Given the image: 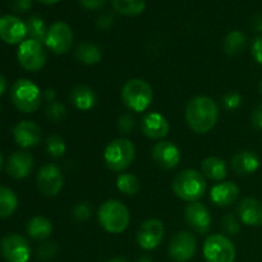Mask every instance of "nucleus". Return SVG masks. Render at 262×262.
Segmentation results:
<instances>
[{"label": "nucleus", "instance_id": "f257e3e1", "mask_svg": "<svg viewBox=\"0 0 262 262\" xmlns=\"http://www.w3.org/2000/svg\"><path fill=\"white\" fill-rule=\"evenodd\" d=\"M219 118V107L209 96H196L186 107V120L193 132L205 135L215 127Z\"/></svg>", "mask_w": 262, "mask_h": 262}, {"label": "nucleus", "instance_id": "f03ea898", "mask_svg": "<svg viewBox=\"0 0 262 262\" xmlns=\"http://www.w3.org/2000/svg\"><path fill=\"white\" fill-rule=\"evenodd\" d=\"M206 179L204 174L194 169H186L177 174L173 181V191L181 200L197 202L206 192Z\"/></svg>", "mask_w": 262, "mask_h": 262}, {"label": "nucleus", "instance_id": "7ed1b4c3", "mask_svg": "<svg viewBox=\"0 0 262 262\" xmlns=\"http://www.w3.org/2000/svg\"><path fill=\"white\" fill-rule=\"evenodd\" d=\"M100 225L112 234H119L128 228L130 214L127 206L119 200H107L100 206L97 212Z\"/></svg>", "mask_w": 262, "mask_h": 262}, {"label": "nucleus", "instance_id": "20e7f679", "mask_svg": "<svg viewBox=\"0 0 262 262\" xmlns=\"http://www.w3.org/2000/svg\"><path fill=\"white\" fill-rule=\"evenodd\" d=\"M122 99L128 109L135 113H141L145 112L151 105L154 92L145 79L132 78L123 86Z\"/></svg>", "mask_w": 262, "mask_h": 262}, {"label": "nucleus", "instance_id": "39448f33", "mask_svg": "<svg viewBox=\"0 0 262 262\" xmlns=\"http://www.w3.org/2000/svg\"><path fill=\"white\" fill-rule=\"evenodd\" d=\"M136 156L135 145L127 138H117L106 146L104 160L113 171H123L129 168Z\"/></svg>", "mask_w": 262, "mask_h": 262}, {"label": "nucleus", "instance_id": "423d86ee", "mask_svg": "<svg viewBox=\"0 0 262 262\" xmlns=\"http://www.w3.org/2000/svg\"><path fill=\"white\" fill-rule=\"evenodd\" d=\"M10 97L14 106L23 113H35L42 100L40 89L30 79H18L13 84Z\"/></svg>", "mask_w": 262, "mask_h": 262}, {"label": "nucleus", "instance_id": "0eeeda50", "mask_svg": "<svg viewBox=\"0 0 262 262\" xmlns=\"http://www.w3.org/2000/svg\"><path fill=\"white\" fill-rule=\"evenodd\" d=\"M206 262H234L235 247L232 241L223 234H212L204 243Z\"/></svg>", "mask_w": 262, "mask_h": 262}, {"label": "nucleus", "instance_id": "6e6552de", "mask_svg": "<svg viewBox=\"0 0 262 262\" xmlns=\"http://www.w3.org/2000/svg\"><path fill=\"white\" fill-rule=\"evenodd\" d=\"M18 61L27 72H38L46 64V53L42 43L28 38L20 42L18 49Z\"/></svg>", "mask_w": 262, "mask_h": 262}, {"label": "nucleus", "instance_id": "1a4fd4ad", "mask_svg": "<svg viewBox=\"0 0 262 262\" xmlns=\"http://www.w3.org/2000/svg\"><path fill=\"white\" fill-rule=\"evenodd\" d=\"M73 40L74 36L72 28L64 22H55L48 30L45 45L54 54L61 55V54H66L71 50Z\"/></svg>", "mask_w": 262, "mask_h": 262}, {"label": "nucleus", "instance_id": "9d476101", "mask_svg": "<svg viewBox=\"0 0 262 262\" xmlns=\"http://www.w3.org/2000/svg\"><path fill=\"white\" fill-rule=\"evenodd\" d=\"M0 252L8 262H28L31 248L27 241L19 234L5 235L0 242Z\"/></svg>", "mask_w": 262, "mask_h": 262}, {"label": "nucleus", "instance_id": "9b49d317", "mask_svg": "<svg viewBox=\"0 0 262 262\" xmlns=\"http://www.w3.org/2000/svg\"><path fill=\"white\" fill-rule=\"evenodd\" d=\"M197 250L196 237L191 232H179L169 242L168 253L176 262H188Z\"/></svg>", "mask_w": 262, "mask_h": 262}, {"label": "nucleus", "instance_id": "f8f14e48", "mask_svg": "<svg viewBox=\"0 0 262 262\" xmlns=\"http://www.w3.org/2000/svg\"><path fill=\"white\" fill-rule=\"evenodd\" d=\"M164 224L159 219H147L140 225L137 230V239L138 246L142 250L151 251L155 250L160 246L164 239Z\"/></svg>", "mask_w": 262, "mask_h": 262}, {"label": "nucleus", "instance_id": "ddd939ff", "mask_svg": "<svg viewBox=\"0 0 262 262\" xmlns=\"http://www.w3.org/2000/svg\"><path fill=\"white\" fill-rule=\"evenodd\" d=\"M37 187L43 196L55 197L63 188L64 178L61 170L54 164L43 165L37 173Z\"/></svg>", "mask_w": 262, "mask_h": 262}, {"label": "nucleus", "instance_id": "4468645a", "mask_svg": "<svg viewBox=\"0 0 262 262\" xmlns=\"http://www.w3.org/2000/svg\"><path fill=\"white\" fill-rule=\"evenodd\" d=\"M184 219L187 224L200 234H206L211 229V215L207 207L201 202H191L186 207Z\"/></svg>", "mask_w": 262, "mask_h": 262}, {"label": "nucleus", "instance_id": "2eb2a0df", "mask_svg": "<svg viewBox=\"0 0 262 262\" xmlns=\"http://www.w3.org/2000/svg\"><path fill=\"white\" fill-rule=\"evenodd\" d=\"M152 159L160 168L170 170L181 163V151L170 141L161 140L152 147Z\"/></svg>", "mask_w": 262, "mask_h": 262}, {"label": "nucleus", "instance_id": "dca6fc26", "mask_svg": "<svg viewBox=\"0 0 262 262\" xmlns=\"http://www.w3.org/2000/svg\"><path fill=\"white\" fill-rule=\"evenodd\" d=\"M27 27L22 19L15 15H4L0 18V38L4 42L14 45L25 41Z\"/></svg>", "mask_w": 262, "mask_h": 262}, {"label": "nucleus", "instance_id": "f3484780", "mask_svg": "<svg viewBox=\"0 0 262 262\" xmlns=\"http://www.w3.org/2000/svg\"><path fill=\"white\" fill-rule=\"evenodd\" d=\"M13 136L18 146L23 148L35 147L41 141V129L35 122L22 120L13 129Z\"/></svg>", "mask_w": 262, "mask_h": 262}, {"label": "nucleus", "instance_id": "a211bd4d", "mask_svg": "<svg viewBox=\"0 0 262 262\" xmlns=\"http://www.w3.org/2000/svg\"><path fill=\"white\" fill-rule=\"evenodd\" d=\"M141 128L146 137L151 140H163L169 133V122L160 113L151 112L142 118Z\"/></svg>", "mask_w": 262, "mask_h": 262}, {"label": "nucleus", "instance_id": "6ab92c4d", "mask_svg": "<svg viewBox=\"0 0 262 262\" xmlns=\"http://www.w3.org/2000/svg\"><path fill=\"white\" fill-rule=\"evenodd\" d=\"M35 161L31 154L26 151H17L10 155L7 163V173L14 179H23L32 171Z\"/></svg>", "mask_w": 262, "mask_h": 262}, {"label": "nucleus", "instance_id": "aec40b11", "mask_svg": "<svg viewBox=\"0 0 262 262\" xmlns=\"http://www.w3.org/2000/svg\"><path fill=\"white\" fill-rule=\"evenodd\" d=\"M238 215L248 227H262V202L253 197L243 199L238 206Z\"/></svg>", "mask_w": 262, "mask_h": 262}, {"label": "nucleus", "instance_id": "412c9836", "mask_svg": "<svg viewBox=\"0 0 262 262\" xmlns=\"http://www.w3.org/2000/svg\"><path fill=\"white\" fill-rule=\"evenodd\" d=\"M239 197V187L233 182H223L210 191V199L217 206H230Z\"/></svg>", "mask_w": 262, "mask_h": 262}, {"label": "nucleus", "instance_id": "4be33fe9", "mask_svg": "<svg viewBox=\"0 0 262 262\" xmlns=\"http://www.w3.org/2000/svg\"><path fill=\"white\" fill-rule=\"evenodd\" d=\"M230 168L238 176H250L260 168V159L252 151H241L232 158Z\"/></svg>", "mask_w": 262, "mask_h": 262}, {"label": "nucleus", "instance_id": "5701e85b", "mask_svg": "<svg viewBox=\"0 0 262 262\" xmlns=\"http://www.w3.org/2000/svg\"><path fill=\"white\" fill-rule=\"evenodd\" d=\"M71 101L81 112L91 110L96 105L97 96L94 90L84 84H78L71 91Z\"/></svg>", "mask_w": 262, "mask_h": 262}, {"label": "nucleus", "instance_id": "b1692460", "mask_svg": "<svg viewBox=\"0 0 262 262\" xmlns=\"http://www.w3.org/2000/svg\"><path fill=\"white\" fill-rule=\"evenodd\" d=\"M202 174L206 178L212 179V181H223L228 174V166L223 159L216 158V156H210L202 161Z\"/></svg>", "mask_w": 262, "mask_h": 262}, {"label": "nucleus", "instance_id": "393cba45", "mask_svg": "<svg viewBox=\"0 0 262 262\" xmlns=\"http://www.w3.org/2000/svg\"><path fill=\"white\" fill-rule=\"evenodd\" d=\"M53 224L45 216H35L28 222L27 234L36 241H43L50 237Z\"/></svg>", "mask_w": 262, "mask_h": 262}, {"label": "nucleus", "instance_id": "a878e982", "mask_svg": "<svg viewBox=\"0 0 262 262\" xmlns=\"http://www.w3.org/2000/svg\"><path fill=\"white\" fill-rule=\"evenodd\" d=\"M74 56L81 63L94 66L101 60L102 51L97 45L92 42H82L74 50Z\"/></svg>", "mask_w": 262, "mask_h": 262}, {"label": "nucleus", "instance_id": "bb28decb", "mask_svg": "<svg viewBox=\"0 0 262 262\" xmlns=\"http://www.w3.org/2000/svg\"><path fill=\"white\" fill-rule=\"evenodd\" d=\"M113 8L119 14L127 17H135L143 13L146 8V0H112Z\"/></svg>", "mask_w": 262, "mask_h": 262}, {"label": "nucleus", "instance_id": "cd10ccee", "mask_svg": "<svg viewBox=\"0 0 262 262\" xmlns=\"http://www.w3.org/2000/svg\"><path fill=\"white\" fill-rule=\"evenodd\" d=\"M247 45V37L241 31H232L224 40V50L228 55H238L245 50Z\"/></svg>", "mask_w": 262, "mask_h": 262}, {"label": "nucleus", "instance_id": "c85d7f7f", "mask_svg": "<svg viewBox=\"0 0 262 262\" xmlns=\"http://www.w3.org/2000/svg\"><path fill=\"white\" fill-rule=\"evenodd\" d=\"M17 206V194L8 187H0V217L12 216Z\"/></svg>", "mask_w": 262, "mask_h": 262}, {"label": "nucleus", "instance_id": "c756f323", "mask_svg": "<svg viewBox=\"0 0 262 262\" xmlns=\"http://www.w3.org/2000/svg\"><path fill=\"white\" fill-rule=\"evenodd\" d=\"M117 187L122 193L125 196H135L138 193L141 188V182L135 174L132 173H123L118 177Z\"/></svg>", "mask_w": 262, "mask_h": 262}, {"label": "nucleus", "instance_id": "7c9ffc66", "mask_svg": "<svg viewBox=\"0 0 262 262\" xmlns=\"http://www.w3.org/2000/svg\"><path fill=\"white\" fill-rule=\"evenodd\" d=\"M26 27H27V35L30 36L32 40L38 41V42H45L46 35H48V28H46L45 22L41 19L40 17H33L28 18L26 22Z\"/></svg>", "mask_w": 262, "mask_h": 262}, {"label": "nucleus", "instance_id": "2f4dec72", "mask_svg": "<svg viewBox=\"0 0 262 262\" xmlns=\"http://www.w3.org/2000/svg\"><path fill=\"white\" fill-rule=\"evenodd\" d=\"M67 145L64 142V138L60 137L59 135H51L49 136L46 140V151L49 155L54 159L61 158L66 154Z\"/></svg>", "mask_w": 262, "mask_h": 262}, {"label": "nucleus", "instance_id": "473e14b6", "mask_svg": "<svg viewBox=\"0 0 262 262\" xmlns=\"http://www.w3.org/2000/svg\"><path fill=\"white\" fill-rule=\"evenodd\" d=\"M46 117L50 120H53L54 123L61 122L67 117L66 106L61 102H49V105L46 106Z\"/></svg>", "mask_w": 262, "mask_h": 262}, {"label": "nucleus", "instance_id": "72a5a7b5", "mask_svg": "<svg viewBox=\"0 0 262 262\" xmlns=\"http://www.w3.org/2000/svg\"><path fill=\"white\" fill-rule=\"evenodd\" d=\"M59 247L56 242L54 241H49V242L42 243L37 250V258L41 261H49L54 258L58 253Z\"/></svg>", "mask_w": 262, "mask_h": 262}, {"label": "nucleus", "instance_id": "f704fd0d", "mask_svg": "<svg viewBox=\"0 0 262 262\" xmlns=\"http://www.w3.org/2000/svg\"><path fill=\"white\" fill-rule=\"evenodd\" d=\"M222 229L229 235H237L241 230V224L237 217L232 214L225 215L222 219Z\"/></svg>", "mask_w": 262, "mask_h": 262}, {"label": "nucleus", "instance_id": "c9c22d12", "mask_svg": "<svg viewBox=\"0 0 262 262\" xmlns=\"http://www.w3.org/2000/svg\"><path fill=\"white\" fill-rule=\"evenodd\" d=\"M135 128V118L130 114H124L118 119V129L123 135H129Z\"/></svg>", "mask_w": 262, "mask_h": 262}, {"label": "nucleus", "instance_id": "e433bc0d", "mask_svg": "<svg viewBox=\"0 0 262 262\" xmlns=\"http://www.w3.org/2000/svg\"><path fill=\"white\" fill-rule=\"evenodd\" d=\"M92 209L87 202H79L74 206L73 209V216L74 219L79 220V222H83V220H87L90 216H91Z\"/></svg>", "mask_w": 262, "mask_h": 262}, {"label": "nucleus", "instance_id": "4c0bfd02", "mask_svg": "<svg viewBox=\"0 0 262 262\" xmlns=\"http://www.w3.org/2000/svg\"><path fill=\"white\" fill-rule=\"evenodd\" d=\"M241 102H242V97L237 92H229L223 99V104L228 110H235L237 107H239Z\"/></svg>", "mask_w": 262, "mask_h": 262}, {"label": "nucleus", "instance_id": "58836bf2", "mask_svg": "<svg viewBox=\"0 0 262 262\" xmlns=\"http://www.w3.org/2000/svg\"><path fill=\"white\" fill-rule=\"evenodd\" d=\"M252 56L258 64L262 66V36L256 38L252 43Z\"/></svg>", "mask_w": 262, "mask_h": 262}, {"label": "nucleus", "instance_id": "ea45409f", "mask_svg": "<svg viewBox=\"0 0 262 262\" xmlns=\"http://www.w3.org/2000/svg\"><path fill=\"white\" fill-rule=\"evenodd\" d=\"M251 122H252L253 127L257 128V129H262V104L258 105V106L252 112Z\"/></svg>", "mask_w": 262, "mask_h": 262}, {"label": "nucleus", "instance_id": "a19ab883", "mask_svg": "<svg viewBox=\"0 0 262 262\" xmlns=\"http://www.w3.org/2000/svg\"><path fill=\"white\" fill-rule=\"evenodd\" d=\"M79 4L89 10H96L104 7L105 0H78Z\"/></svg>", "mask_w": 262, "mask_h": 262}, {"label": "nucleus", "instance_id": "79ce46f5", "mask_svg": "<svg viewBox=\"0 0 262 262\" xmlns=\"http://www.w3.org/2000/svg\"><path fill=\"white\" fill-rule=\"evenodd\" d=\"M32 5V0H14L13 2V9L18 13L27 12Z\"/></svg>", "mask_w": 262, "mask_h": 262}, {"label": "nucleus", "instance_id": "37998d69", "mask_svg": "<svg viewBox=\"0 0 262 262\" xmlns=\"http://www.w3.org/2000/svg\"><path fill=\"white\" fill-rule=\"evenodd\" d=\"M42 97L46 100V101L53 102L54 100H55L56 94H55V91H54L53 89H48V90H45V92H43Z\"/></svg>", "mask_w": 262, "mask_h": 262}, {"label": "nucleus", "instance_id": "c03bdc74", "mask_svg": "<svg viewBox=\"0 0 262 262\" xmlns=\"http://www.w3.org/2000/svg\"><path fill=\"white\" fill-rule=\"evenodd\" d=\"M112 23H113V18L110 17V15H105V17L100 18V20H99L100 27H102V28L110 27V25H112Z\"/></svg>", "mask_w": 262, "mask_h": 262}, {"label": "nucleus", "instance_id": "a18cd8bd", "mask_svg": "<svg viewBox=\"0 0 262 262\" xmlns=\"http://www.w3.org/2000/svg\"><path fill=\"white\" fill-rule=\"evenodd\" d=\"M5 90H7V79L4 78L3 74H0V96L4 94Z\"/></svg>", "mask_w": 262, "mask_h": 262}, {"label": "nucleus", "instance_id": "49530a36", "mask_svg": "<svg viewBox=\"0 0 262 262\" xmlns=\"http://www.w3.org/2000/svg\"><path fill=\"white\" fill-rule=\"evenodd\" d=\"M253 28H255L256 31H262V17H256L255 20H253Z\"/></svg>", "mask_w": 262, "mask_h": 262}, {"label": "nucleus", "instance_id": "de8ad7c7", "mask_svg": "<svg viewBox=\"0 0 262 262\" xmlns=\"http://www.w3.org/2000/svg\"><path fill=\"white\" fill-rule=\"evenodd\" d=\"M37 2H40L41 4H45V5H53L55 4V3H58L59 0H37Z\"/></svg>", "mask_w": 262, "mask_h": 262}, {"label": "nucleus", "instance_id": "09e8293b", "mask_svg": "<svg viewBox=\"0 0 262 262\" xmlns=\"http://www.w3.org/2000/svg\"><path fill=\"white\" fill-rule=\"evenodd\" d=\"M107 262H128V261L125 260V258H123V257H115V258H113V260H110Z\"/></svg>", "mask_w": 262, "mask_h": 262}, {"label": "nucleus", "instance_id": "8fccbe9b", "mask_svg": "<svg viewBox=\"0 0 262 262\" xmlns=\"http://www.w3.org/2000/svg\"><path fill=\"white\" fill-rule=\"evenodd\" d=\"M137 262H152V261H151L150 257H146V256H143V257H141Z\"/></svg>", "mask_w": 262, "mask_h": 262}, {"label": "nucleus", "instance_id": "3c124183", "mask_svg": "<svg viewBox=\"0 0 262 262\" xmlns=\"http://www.w3.org/2000/svg\"><path fill=\"white\" fill-rule=\"evenodd\" d=\"M2 168H3V156L2 154H0V171H2Z\"/></svg>", "mask_w": 262, "mask_h": 262}, {"label": "nucleus", "instance_id": "603ef678", "mask_svg": "<svg viewBox=\"0 0 262 262\" xmlns=\"http://www.w3.org/2000/svg\"><path fill=\"white\" fill-rule=\"evenodd\" d=\"M258 91H260V94L262 95V81L258 83Z\"/></svg>", "mask_w": 262, "mask_h": 262}, {"label": "nucleus", "instance_id": "864d4df0", "mask_svg": "<svg viewBox=\"0 0 262 262\" xmlns=\"http://www.w3.org/2000/svg\"><path fill=\"white\" fill-rule=\"evenodd\" d=\"M0 109H2V106H0Z\"/></svg>", "mask_w": 262, "mask_h": 262}]
</instances>
